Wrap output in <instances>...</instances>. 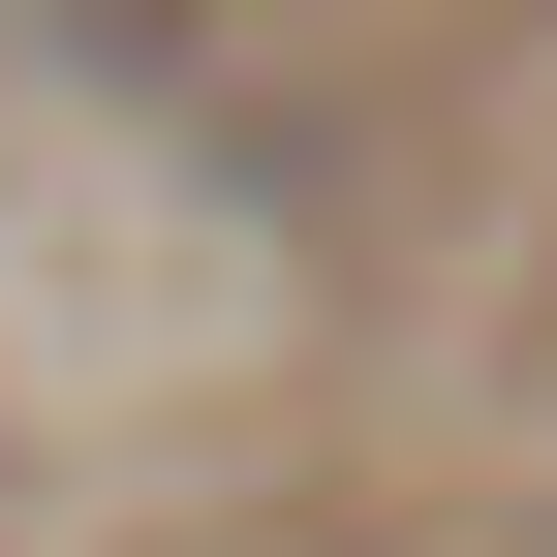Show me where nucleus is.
<instances>
[{
    "label": "nucleus",
    "mask_w": 557,
    "mask_h": 557,
    "mask_svg": "<svg viewBox=\"0 0 557 557\" xmlns=\"http://www.w3.org/2000/svg\"><path fill=\"white\" fill-rule=\"evenodd\" d=\"M0 32H62V62H186V0H0Z\"/></svg>",
    "instance_id": "nucleus-1"
},
{
    "label": "nucleus",
    "mask_w": 557,
    "mask_h": 557,
    "mask_svg": "<svg viewBox=\"0 0 557 557\" xmlns=\"http://www.w3.org/2000/svg\"><path fill=\"white\" fill-rule=\"evenodd\" d=\"M527 557H557V527H527Z\"/></svg>",
    "instance_id": "nucleus-2"
}]
</instances>
